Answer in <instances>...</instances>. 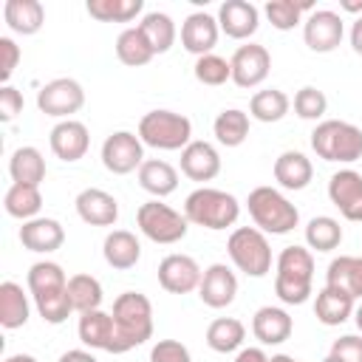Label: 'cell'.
Segmentation results:
<instances>
[{"instance_id": "44", "label": "cell", "mask_w": 362, "mask_h": 362, "mask_svg": "<svg viewBox=\"0 0 362 362\" xmlns=\"http://www.w3.org/2000/svg\"><path fill=\"white\" fill-rule=\"evenodd\" d=\"M294 113L305 122H322L325 110H328V96L314 88V85H303L297 93H294Z\"/></svg>"}, {"instance_id": "30", "label": "cell", "mask_w": 362, "mask_h": 362, "mask_svg": "<svg viewBox=\"0 0 362 362\" xmlns=\"http://www.w3.org/2000/svg\"><path fill=\"white\" fill-rule=\"evenodd\" d=\"M325 286H337L354 300H362V257L359 255H339L328 263Z\"/></svg>"}, {"instance_id": "14", "label": "cell", "mask_w": 362, "mask_h": 362, "mask_svg": "<svg viewBox=\"0 0 362 362\" xmlns=\"http://www.w3.org/2000/svg\"><path fill=\"white\" fill-rule=\"evenodd\" d=\"M328 198L345 221L359 223L362 221V173L351 167L337 170L328 181Z\"/></svg>"}, {"instance_id": "2", "label": "cell", "mask_w": 362, "mask_h": 362, "mask_svg": "<svg viewBox=\"0 0 362 362\" xmlns=\"http://www.w3.org/2000/svg\"><path fill=\"white\" fill-rule=\"evenodd\" d=\"M116 354H127L153 337V303L141 291H124L113 300Z\"/></svg>"}, {"instance_id": "29", "label": "cell", "mask_w": 362, "mask_h": 362, "mask_svg": "<svg viewBox=\"0 0 362 362\" xmlns=\"http://www.w3.org/2000/svg\"><path fill=\"white\" fill-rule=\"evenodd\" d=\"M28 317H31V303L23 286L14 280H3L0 283V325L6 331H14V328H23Z\"/></svg>"}, {"instance_id": "10", "label": "cell", "mask_w": 362, "mask_h": 362, "mask_svg": "<svg viewBox=\"0 0 362 362\" xmlns=\"http://www.w3.org/2000/svg\"><path fill=\"white\" fill-rule=\"evenodd\" d=\"M102 164L113 175H127L133 170L139 173V167L144 164V144L139 133H130V130L110 133L102 141Z\"/></svg>"}, {"instance_id": "23", "label": "cell", "mask_w": 362, "mask_h": 362, "mask_svg": "<svg viewBox=\"0 0 362 362\" xmlns=\"http://www.w3.org/2000/svg\"><path fill=\"white\" fill-rule=\"evenodd\" d=\"M20 243L28 252L51 255L65 243V229L57 218H31L20 226Z\"/></svg>"}, {"instance_id": "1", "label": "cell", "mask_w": 362, "mask_h": 362, "mask_svg": "<svg viewBox=\"0 0 362 362\" xmlns=\"http://www.w3.org/2000/svg\"><path fill=\"white\" fill-rule=\"evenodd\" d=\"M314 291V255L305 246H286L274 260V294L286 305H303Z\"/></svg>"}, {"instance_id": "48", "label": "cell", "mask_w": 362, "mask_h": 362, "mask_svg": "<svg viewBox=\"0 0 362 362\" xmlns=\"http://www.w3.org/2000/svg\"><path fill=\"white\" fill-rule=\"evenodd\" d=\"M331 356H334L337 362H362V337L345 334V337L334 339Z\"/></svg>"}, {"instance_id": "56", "label": "cell", "mask_w": 362, "mask_h": 362, "mask_svg": "<svg viewBox=\"0 0 362 362\" xmlns=\"http://www.w3.org/2000/svg\"><path fill=\"white\" fill-rule=\"evenodd\" d=\"M272 362H300V359H294V356H288V354H274Z\"/></svg>"}, {"instance_id": "41", "label": "cell", "mask_w": 362, "mask_h": 362, "mask_svg": "<svg viewBox=\"0 0 362 362\" xmlns=\"http://www.w3.org/2000/svg\"><path fill=\"white\" fill-rule=\"evenodd\" d=\"M305 243L311 252H334L342 243V226L331 215H317L305 226Z\"/></svg>"}, {"instance_id": "5", "label": "cell", "mask_w": 362, "mask_h": 362, "mask_svg": "<svg viewBox=\"0 0 362 362\" xmlns=\"http://www.w3.org/2000/svg\"><path fill=\"white\" fill-rule=\"evenodd\" d=\"M255 226L266 235H288L300 223V209L274 187H255L246 198Z\"/></svg>"}, {"instance_id": "57", "label": "cell", "mask_w": 362, "mask_h": 362, "mask_svg": "<svg viewBox=\"0 0 362 362\" xmlns=\"http://www.w3.org/2000/svg\"><path fill=\"white\" fill-rule=\"evenodd\" d=\"M322 362H337V359H334V356H331V354H328V356H325V359H322Z\"/></svg>"}, {"instance_id": "53", "label": "cell", "mask_w": 362, "mask_h": 362, "mask_svg": "<svg viewBox=\"0 0 362 362\" xmlns=\"http://www.w3.org/2000/svg\"><path fill=\"white\" fill-rule=\"evenodd\" d=\"M339 8H342V11H351V14H359V11H362V0H342Z\"/></svg>"}, {"instance_id": "4", "label": "cell", "mask_w": 362, "mask_h": 362, "mask_svg": "<svg viewBox=\"0 0 362 362\" xmlns=\"http://www.w3.org/2000/svg\"><path fill=\"white\" fill-rule=\"evenodd\" d=\"M311 150L322 161L354 164L362 158V130L342 119H322L311 130Z\"/></svg>"}, {"instance_id": "22", "label": "cell", "mask_w": 362, "mask_h": 362, "mask_svg": "<svg viewBox=\"0 0 362 362\" xmlns=\"http://www.w3.org/2000/svg\"><path fill=\"white\" fill-rule=\"evenodd\" d=\"M294 331V320L280 305H263L252 317V334L260 345H283Z\"/></svg>"}, {"instance_id": "54", "label": "cell", "mask_w": 362, "mask_h": 362, "mask_svg": "<svg viewBox=\"0 0 362 362\" xmlns=\"http://www.w3.org/2000/svg\"><path fill=\"white\" fill-rule=\"evenodd\" d=\"M3 362H37L31 354H11V356H6Z\"/></svg>"}, {"instance_id": "7", "label": "cell", "mask_w": 362, "mask_h": 362, "mask_svg": "<svg viewBox=\"0 0 362 362\" xmlns=\"http://www.w3.org/2000/svg\"><path fill=\"white\" fill-rule=\"evenodd\" d=\"M229 260L246 277H266L272 272V246L257 226H238L226 240Z\"/></svg>"}, {"instance_id": "36", "label": "cell", "mask_w": 362, "mask_h": 362, "mask_svg": "<svg viewBox=\"0 0 362 362\" xmlns=\"http://www.w3.org/2000/svg\"><path fill=\"white\" fill-rule=\"evenodd\" d=\"M288 110H291V99L280 88H263L249 99V116L263 124L280 122Z\"/></svg>"}, {"instance_id": "38", "label": "cell", "mask_w": 362, "mask_h": 362, "mask_svg": "<svg viewBox=\"0 0 362 362\" xmlns=\"http://www.w3.org/2000/svg\"><path fill=\"white\" fill-rule=\"evenodd\" d=\"M25 286L31 291V297H42V294H54V291H62L68 288V277L62 272L59 263L54 260H40L28 269L25 274Z\"/></svg>"}, {"instance_id": "32", "label": "cell", "mask_w": 362, "mask_h": 362, "mask_svg": "<svg viewBox=\"0 0 362 362\" xmlns=\"http://www.w3.org/2000/svg\"><path fill=\"white\" fill-rule=\"evenodd\" d=\"M246 339V325L238 317H218L206 325V345L215 354H232L240 351Z\"/></svg>"}, {"instance_id": "11", "label": "cell", "mask_w": 362, "mask_h": 362, "mask_svg": "<svg viewBox=\"0 0 362 362\" xmlns=\"http://www.w3.org/2000/svg\"><path fill=\"white\" fill-rule=\"evenodd\" d=\"M345 37V23L331 8H314L303 20V40L314 54H331Z\"/></svg>"}, {"instance_id": "27", "label": "cell", "mask_w": 362, "mask_h": 362, "mask_svg": "<svg viewBox=\"0 0 362 362\" xmlns=\"http://www.w3.org/2000/svg\"><path fill=\"white\" fill-rule=\"evenodd\" d=\"M3 20L14 34L31 37L45 25V8L40 0H6Z\"/></svg>"}, {"instance_id": "40", "label": "cell", "mask_w": 362, "mask_h": 362, "mask_svg": "<svg viewBox=\"0 0 362 362\" xmlns=\"http://www.w3.org/2000/svg\"><path fill=\"white\" fill-rule=\"evenodd\" d=\"M85 8L99 23H130L144 11V0H88Z\"/></svg>"}, {"instance_id": "50", "label": "cell", "mask_w": 362, "mask_h": 362, "mask_svg": "<svg viewBox=\"0 0 362 362\" xmlns=\"http://www.w3.org/2000/svg\"><path fill=\"white\" fill-rule=\"evenodd\" d=\"M235 362H272V356H266L263 348H240Z\"/></svg>"}, {"instance_id": "25", "label": "cell", "mask_w": 362, "mask_h": 362, "mask_svg": "<svg viewBox=\"0 0 362 362\" xmlns=\"http://www.w3.org/2000/svg\"><path fill=\"white\" fill-rule=\"evenodd\" d=\"M102 255H105V263L116 272H127L133 269L139 260H141V243L133 232L127 229H113L105 235V243H102Z\"/></svg>"}, {"instance_id": "3", "label": "cell", "mask_w": 362, "mask_h": 362, "mask_svg": "<svg viewBox=\"0 0 362 362\" xmlns=\"http://www.w3.org/2000/svg\"><path fill=\"white\" fill-rule=\"evenodd\" d=\"M184 215L195 226L221 232L226 226H235V221L240 218V204L232 192H223L215 187H198L187 195Z\"/></svg>"}, {"instance_id": "45", "label": "cell", "mask_w": 362, "mask_h": 362, "mask_svg": "<svg viewBox=\"0 0 362 362\" xmlns=\"http://www.w3.org/2000/svg\"><path fill=\"white\" fill-rule=\"evenodd\" d=\"M34 305H37V314H40L48 325H62V322L74 314V303H71V297H68V288L54 291V294L34 297Z\"/></svg>"}, {"instance_id": "35", "label": "cell", "mask_w": 362, "mask_h": 362, "mask_svg": "<svg viewBox=\"0 0 362 362\" xmlns=\"http://www.w3.org/2000/svg\"><path fill=\"white\" fill-rule=\"evenodd\" d=\"M212 133L218 139V144L223 147H240L249 139V113H243L240 107H226L215 116L212 122Z\"/></svg>"}, {"instance_id": "17", "label": "cell", "mask_w": 362, "mask_h": 362, "mask_svg": "<svg viewBox=\"0 0 362 362\" xmlns=\"http://www.w3.org/2000/svg\"><path fill=\"white\" fill-rule=\"evenodd\" d=\"M235 294H238V277L226 263H212L204 269V277L198 286V297L204 305L226 308L235 303Z\"/></svg>"}, {"instance_id": "9", "label": "cell", "mask_w": 362, "mask_h": 362, "mask_svg": "<svg viewBox=\"0 0 362 362\" xmlns=\"http://www.w3.org/2000/svg\"><path fill=\"white\" fill-rule=\"evenodd\" d=\"M85 105V90L76 79L71 76H57L51 82H45L37 90V107L40 113L51 116V119H71L74 113H79Z\"/></svg>"}, {"instance_id": "16", "label": "cell", "mask_w": 362, "mask_h": 362, "mask_svg": "<svg viewBox=\"0 0 362 362\" xmlns=\"http://www.w3.org/2000/svg\"><path fill=\"white\" fill-rule=\"evenodd\" d=\"M218 37H221L218 17H212L206 11H192L181 23V45H184V51L195 54V59L204 54H215Z\"/></svg>"}, {"instance_id": "42", "label": "cell", "mask_w": 362, "mask_h": 362, "mask_svg": "<svg viewBox=\"0 0 362 362\" xmlns=\"http://www.w3.org/2000/svg\"><path fill=\"white\" fill-rule=\"evenodd\" d=\"M303 11H311V3H294V0H269L263 6L266 20L277 31H291L294 25L303 23Z\"/></svg>"}, {"instance_id": "24", "label": "cell", "mask_w": 362, "mask_h": 362, "mask_svg": "<svg viewBox=\"0 0 362 362\" xmlns=\"http://www.w3.org/2000/svg\"><path fill=\"white\" fill-rule=\"evenodd\" d=\"M274 181L283 187V189H305L314 178V164L305 153L300 150H283L277 158H274Z\"/></svg>"}, {"instance_id": "43", "label": "cell", "mask_w": 362, "mask_h": 362, "mask_svg": "<svg viewBox=\"0 0 362 362\" xmlns=\"http://www.w3.org/2000/svg\"><path fill=\"white\" fill-rule=\"evenodd\" d=\"M195 79L201 85H209V88H218V85H226L232 79V65L226 57L221 54H204L195 59V68H192Z\"/></svg>"}, {"instance_id": "34", "label": "cell", "mask_w": 362, "mask_h": 362, "mask_svg": "<svg viewBox=\"0 0 362 362\" xmlns=\"http://www.w3.org/2000/svg\"><path fill=\"white\" fill-rule=\"evenodd\" d=\"M139 28H141L144 40L150 42L153 54H167V51L175 45L178 31H175L173 17H170V14H164V11H147V14H141Z\"/></svg>"}, {"instance_id": "19", "label": "cell", "mask_w": 362, "mask_h": 362, "mask_svg": "<svg viewBox=\"0 0 362 362\" xmlns=\"http://www.w3.org/2000/svg\"><path fill=\"white\" fill-rule=\"evenodd\" d=\"M74 206H76V215H79L88 226H113V223L119 221V201H116L110 192L99 189V187L82 189V192L76 195Z\"/></svg>"}, {"instance_id": "18", "label": "cell", "mask_w": 362, "mask_h": 362, "mask_svg": "<svg viewBox=\"0 0 362 362\" xmlns=\"http://www.w3.org/2000/svg\"><path fill=\"white\" fill-rule=\"evenodd\" d=\"M218 25L232 40H249L260 25V11L249 0H226L218 8Z\"/></svg>"}, {"instance_id": "20", "label": "cell", "mask_w": 362, "mask_h": 362, "mask_svg": "<svg viewBox=\"0 0 362 362\" xmlns=\"http://www.w3.org/2000/svg\"><path fill=\"white\" fill-rule=\"evenodd\" d=\"M76 334H79L82 345H88L90 351L116 354V322H113V314H107L102 308L88 311V314H79Z\"/></svg>"}, {"instance_id": "33", "label": "cell", "mask_w": 362, "mask_h": 362, "mask_svg": "<svg viewBox=\"0 0 362 362\" xmlns=\"http://www.w3.org/2000/svg\"><path fill=\"white\" fill-rule=\"evenodd\" d=\"M3 206L11 218L17 221H31V218H40V209H42V192L40 187H31V184H11L3 195Z\"/></svg>"}, {"instance_id": "21", "label": "cell", "mask_w": 362, "mask_h": 362, "mask_svg": "<svg viewBox=\"0 0 362 362\" xmlns=\"http://www.w3.org/2000/svg\"><path fill=\"white\" fill-rule=\"evenodd\" d=\"M181 173L189 181H212L221 173V153H218V147L209 144V141L192 139L181 150Z\"/></svg>"}, {"instance_id": "55", "label": "cell", "mask_w": 362, "mask_h": 362, "mask_svg": "<svg viewBox=\"0 0 362 362\" xmlns=\"http://www.w3.org/2000/svg\"><path fill=\"white\" fill-rule=\"evenodd\" d=\"M354 322H356V328L362 331V303H359V305L354 308Z\"/></svg>"}, {"instance_id": "51", "label": "cell", "mask_w": 362, "mask_h": 362, "mask_svg": "<svg viewBox=\"0 0 362 362\" xmlns=\"http://www.w3.org/2000/svg\"><path fill=\"white\" fill-rule=\"evenodd\" d=\"M57 362H96V356L90 351H85V348H74V351H65Z\"/></svg>"}, {"instance_id": "8", "label": "cell", "mask_w": 362, "mask_h": 362, "mask_svg": "<svg viewBox=\"0 0 362 362\" xmlns=\"http://www.w3.org/2000/svg\"><path fill=\"white\" fill-rule=\"evenodd\" d=\"M136 223L141 229V235L153 243H161V246H173L178 240L187 238V229H189V221L184 212L161 204L158 198H150L139 206L136 212Z\"/></svg>"}, {"instance_id": "46", "label": "cell", "mask_w": 362, "mask_h": 362, "mask_svg": "<svg viewBox=\"0 0 362 362\" xmlns=\"http://www.w3.org/2000/svg\"><path fill=\"white\" fill-rule=\"evenodd\" d=\"M150 362H192V354L178 339H158L150 351Z\"/></svg>"}, {"instance_id": "26", "label": "cell", "mask_w": 362, "mask_h": 362, "mask_svg": "<svg viewBox=\"0 0 362 362\" xmlns=\"http://www.w3.org/2000/svg\"><path fill=\"white\" fill-rule=\"evenodd\" d=\"M354 308H356V300L351 294H345L342 288L337 286H322L317 291V300H314V314L322 325L334 328V325H342L345 320L354 317Z\"/></svg>"}, {"instance_id": "12", "label": "cell", "mask_w": 362, "mask_h": 362, "mask_svg": "<svg viewBox=\"0 0 362 362\" xmlns=\"http://www.w3.org/2000/svg\"><path fill=\"white\" fill-rule=\"evenodd\" d=\"M229 65H232V82L238 88H257L266 82L272 71V54L266 51V45L246 42L232 54Z\"/></svg>"}, {"instance_id": "39", "label": "cell", "mask_w": 362, "mask_h": 362, "mask_svg": "<svg viewBox=\"0 0 362 362\" xmlns=\"http://www.w3.org/2000/svg\"><path fill=\"white\" fill-rule=\"evenodd\" d=\"M68 297H71L76 314H88V311L102 308L105 291L93 274H71L68 277Z\"/></svg>"}, {"instance_id": "28", "label": "cell", "mask_w": 362, "mask_h": 362, "mask_svg": "<svg viewBox=\"0 0 362 362\" xmlns=\"http://www.w3.org/2000/svg\"><path fill=\"white\" fill-rule=\"evenodd\" d=\"M139 187L161 201L178 189V170L164 158H144L139 167Z\"/></svg>"}, {"instance_id": "31", "label": "cell", "mask_w": 362, "mask_h": 362, "mask_svg": "<svg viewBox=\"0 0 362 362\" xmlns=\"http://www.w3.org/2000/svg\"><path fill=\"white\" fill-rule=\"evenodd\" d=\"M8 175H11V184H31V187H40L45 181V158L37 147L25 144V147H17L8 158Z\"/></svg>"}, {"instance_id": "15", "label": "cell", "mask_w": 362, "mask_h": 362, "mask_svg": "<svg viewBox=\"0 0 362 362\" xmlns=\"http://www.w3.org/2000/svg\"><path fill=\"white\" fill-rule=\"evenodd\" d=\"M48 144H51V153L59 158V161H79L88 147H90V133L88 127L79 122V119H62L51 127L48 133Z\"/></svg>"}, {"instance_id": "52", "label": "cell", "mask_w": 362, "mask_h": 362, "mask_svg": "<svg viewBox=\"0 0 362 362\" xmlns=\"http://www.w3.org/2000/svg\"><path fill=\"white\" fill-rule=\"evenodd\" d=\"M348 37H351V48L362 57V17H356V20H354V25H351V34H348Z\"/></svg>"}, {"instance_id": "49", "label": "cell", "mask_w": 362, "mask_h": 362, "mask_svg": "<svg viewBox=\"0 0 362 362\" xmlns=\"http://www.w3.org/2000/svg\"><path fill=\"white\" fill-rule=\"evenodd\" d=\"M23 93L14 85H3L0 88V122H14L23 113Z\"/></svg>"}, {"instance_id": "13", "label": "cell", "mask_w": 362, "mask_h": 362, "mask_svg": "<svg viewBox=\"0 0 362 362\" xmlns=\"http://www.w3.org/2000/svg\"><path fill=\"white\" fill-rule=\"evenodd\" d=\"M201 266L195 257L189 255H181V252H173L167 255L161 263H158V286L170 294H189V291H198L201 286Z\"/></svg>"}, {"instance_id": "6", "label": "cell", "mask_w": 362, "mask_h": 362, "mask_svg": "<svg viewBox=\"0 0 362 362\" xmlns=\"http://www.w3.org/2000/svg\"><path fill=\"white\" fill-rule=\"evenodd\" d=\"M139 139L153 150H184L192 141V122L175 110H150L139 122Z\"/></svg>"}, {"instance_id": "47", "label": "cell", "mask_w": 362, "mask_h": 362, "mask_svg": "<svg viewBox=\"0 0 362 362\" xmlns=\"http://www.w3.org/2000/svg\"><path fill=\"white\" fill-rule=\"evenodd\" d=\"M20 59H23L20 45L11 37H0V82L3 85H8V79H11V74H14Z\"/></svg>"}, {"instance_id": "37", "label": "cell", "mask_w": 362, "mask_h": 362, "mask_svg": "<svg viewBox=\"0 0 362 362\" xmlns=\"http://www.w3.org/2000/svg\"><path fill=\"white\" fill-rule=\"evenodd\" d=\"M116 57H119V62L127 65V68H141V65H147L156 54H153L150 42L144 40L141 28H139V25H130V28H124V31L116 37Z\"/></svg>"}]
</instances>
